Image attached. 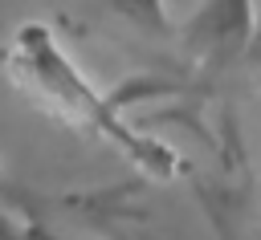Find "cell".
Returning a JSON list of instances; mask_svg holds the SVG:
<instances>
[{"label": "cell", "instance_id": "obj_1", "mask_svg": "<svg viewBox=\"0 0 261 240\" xmlns=\"http://www.w3.org/2000/svg\"><path fill=\"white\" fill-rule=\"evenodd\" d=\"M4 69L8 77L33 94L49 114H57L61 122L102 138L106 146H114L130 167L147 171L151 179H171L179 171V155L159 142L155 134L130 126L118 110L114 98H106L90 77L86 69L65 53V45L53 37L49 24L41 20H29L12 33L8 41V53H4Z\"/></svg>", "mask_w": 261, "mask_h": 240}, {"label": "cell", "instance_id": "obj_2", "mask_svg": "<svg viewBox=\"0 0 261 240\" xmlns=\"http://www.w3.org/2000/svg\"><path fill=\"white\" fill-rule=\"evenodd\" d=\"M257 33L253 20V0H204L179 28L175 37L200 65H232L249 53V41Z\"/></svg>", "mask_w": 261, "mask_h": 240}, {"label": "cell", "instance_id": "obj_3", "mask_svg": "<svg viewBox=\"0 0 261 240\" xmlns=\"http://www.w3.org/2000/svg\"><path fill=\"white\" fill-rule=\"evenodd\" d=\"M106 8H114V12H118L122 20H130L139 33H151V37H171V33H175L163 0H106Z\"/></svg>", "mask_w": 261, "mask_h": 240}, {"label": "cell", "instance_id": "obj_4", "mask_svg": "<svg viewBox=\"0 0 261 240\" xmlns=\"http://www.w3.org/2000/svg\"><path fill=\"white\" fill-rule=\"evenodd\" d=\"M0 240H61V236H53L49 228H41L33 220H20V216L0 212Z\"/></svg>", "mask_w": 261, "mask_h": 240}, {"label": "cell", "instance_id": "obj_5", "mask_svg": "<svg viewBox=\"0 0 261 240\" xmlns=\"http://www.w3.org/2000/svg\"><path fill=\"white\" fill-rule=\"evenodd\" d=\"M245 57H253L257 65H261V24H257V33H253V41H249V53Z\"/></svg>", "mask_w": 261, "mask_h": 240}]
</instances>
